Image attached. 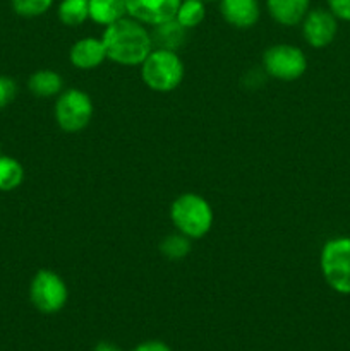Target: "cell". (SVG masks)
<instances>
[{
	"label": "cell",
	"instance_id": "cell-22",
	"mask_svg": "<svg viewBox=\"0 0 350 351\" xmlns=\"http://www.w3.org/2000/svg\"><path fill=\"white\" fill-rule=\"evenodd\" d=\"M328 10L340 21H350V0H326Z\"/></svg>",
	"mask_w": 350,
	"mask_h": 351
},
{
	"label": "cell",
	"instance_id": "cell-7",
	"mask_svg": "<svg viewBox=\"0 0 350 351\" xmlns=\"http://www.w3.org/2000/svg\"><path fill=\"white\" fill-rule=\"evenodd\" d=\"M264 69L280 81H295L307 69V60L302 50L292 45H277L264 51Z\"/></svg>",
	"mask_w": 350,
	"mask_h": 351
},
{
	"label": "cell",
	"instance_id": "cell-8",
	"mask_svg": "<svg viewBox=\"0 0 350 351\" xmlns=\"http://www.w3.org/2000/svg\"><path fill=\"white\" fill-rule=\"evenodd\" d=\"M336 31H338V19L329 10H309L302 19V33L305 41L314 48L328 47L335 40Z\"/></svg>",
	"mask_w": 350,
	"mask_h": 351
},
{
	"label": "cell",
	"instance_id": "cell-16",
	"mask_svg": "<svg viewBox=\"0 0 350 351\" xmlns=\"http://www.w3.org/2000/svg\"><path fill=\"white\" fill-rule=\"evenodd\" d=\"M24 180V168L16 158L0 154V192H9L19 187Z\"/></svg>",
	"mask_w": 350,
	"mask_h": 351
},
{
	"label": "cell",
	"instance_id": "cell-17",
	"mask_svg": "<svg viewBox=\"0 0 350 351\" xmlns=\"http://www.w3.org/2000/svg\"><path fill=\"white\" fill-rule=\"evenodd\" d=\"M89 17V0H62L58 19L65 26H79Z\"/></svg>",
	"mask_w": 350,
	"mask_h": 351
},
{
	"label": "cell",
	"instance_id": "cell-10",
	"mask_svg": "<svg viewBox=\"0 0 350 351\" xmlns=\"http://www.w3.org/2000/svg\"><path fill=\"white\" fill-rule=\"evenodd\" d=\"M220 12L229 24L246 29V27H253L259 19V2L257 0H220Z\"/></svg>",
	"mask_w": 350,
	"mask_h": 351
},
{
	"label": "cell",
	"instance_id": "cell-6",
	"mask_svg": "<svg viewBox=\"0 0 350 351\" xmlns=\"http://www.w3.org/2000/svg\"><path fill=\"white\" fill-rule=\"evenodd\" d=\"M93 117V103L86 93L69 89L58 96L55 103V119L65 132H78L89 123Z\"/></svg>",
	"mask_w": 350,
	"mask_h": 351
},
{
	"label": "cell",
	"instance_id": "cell-14",
	"mask_svg": "<svg viewBox=\"0 0 350 351\" xmlns=\"http://www.w3.org/2000/svg\"><path fill=\"white\" fill-rule=\"evenodd\" d=\"M127 16V0H89V19L108 26Z\"/></svg>",
	"mask_w": 350,
	"mask_h": 351
},
{
	"label": "cell",
	"instance_id": "cell-11",
	"mask_svg": "<svg viewBox=\"0 0 350 351\" xmlns=\"http://www.w3.org/2000/svg\"><path fill=\"white\" fill-rule=\"evenodd\" d=\"M106 58L105 45L102 40H95V38H84L74 43L71 48V62L74 67L82 69V71H89L102 64Z\"/></svg>",
	"mask_w": 350,
	"mask_h": 351
},
{
	"label": "cell",
	"instance_id": "cell-1",
	"mask_svg": "<svg viewBox=\"0 0 350 351\" xmlns=\"http://www.w3.org/2000/svg\"><path fill=\"white\" fill-rule=\"evenodd\" d=\"M106 57L120 65H139L153 50L151 34L143 23L132 17H122L108 24L102 38Z\"/></svg>",
	"mask_w": 350,
	"mask_h": 351
},
{
	"label": "cell",
	"instance_id": "cell-9",
	"mask_svg": "<svg viewBox=\"0 0 350 351\" xmlns=\"http://www.w3.org/2000/svg\"><path fill=\"white\" fill-rule=\"evenodd\" d=\"M182 0H127V16L143 24H156L174 19Z\"/></svg>",
	"mask_w": 350,
	"mask_h": 351
},
{
	"label": "cell",
	"instance_id": "cell-23",
	"mask_svg": "<svg viewBox=\"0 0 350 351\" xmlns=\"http://www.w3.org/2000/svg\"><path fill=\"white\" fill-rule=\"evenodd\" d=\"M134 351H172V350L161 341H146V343H141L139 346H136Z\"/></svg>",
	"mask_w": 350,
	"mask_h": 351
},
{
	"label": "cell",
	"instance_id": "cell-4",
	"mask_svg": "<svg viewBox=\"0 0 350 351\" xmlns=\"http://www.w3.org/2000/svg\"><path fill=\"white\" fill-rule=\"evenodd\" d=\"M141 75L148 88L167 93L177 88L184 77V65L178 55L170 50L154 48L141 64Z\"/></svg>",
	"mask_w": 350,
	"mask_h": 351
},
{
	"label": "cell",
	"instance_id": "cell-20",
	"mask_svg": "<svg viewBox=\"0 0 350 351\" xmlns=\"http://www.w3.org/2000/svg\"><path fill=\"white\" fill-rule=\"evenodd\" d=\"M189 250H191V245H189V240L185 235H172L161 243V252L168 259H182V257L187 256Z\"/></svg>",
	"mask_w": 350,
	"mask_h": 351
},
{
	"label": "cell",
	"instance_id": "cell-2",
	"mask_svg": "<svg viewBox=\"0 0 350 351\" xmlns=\"http://www.w3.org/2000/svg\"><path fill=\"white\" fill-rule=\"evenodd\" d=\"M170 218L178 232L187 239H201L213 225V211L208 201L198 194H184L172 204Z\"/></svg>",
	"mask_w": 350,
	"mask_h": 351
},
{
	"label": "cell",
	"instance_id": "cell-19",
	"mask_svg": "<svg viewBox=\"0 0 350 351\" xmlns=\"http://www.w3.org/2000/svg\"><path fill=\"white\" fill-rule=\"evenodd\" d=\"M16 14L23 17H38L47 12L54 0H10Z\"/></svg>",
	"mask_w": 350,
	"mask_h": 351
},
{
	"label": "cell",
	"instance_id": "cell-13",
	"mask_svg": "<svg viewBox=\"0 0 350 351\" xmlns=\"http://www.w3.org/2000/svg\"><path fill=\"white\" fill-rule=\"evenodd\" d=\"M151 34V43L154 48L160 50H170L175 51L185 40V27L178 24V21L170 19L165 23L153 26V33Z\"/></svg>",
	"mask_w": 350,
	"mask_h": 351
},
{
	"label": "cell",
	"instance_id": "cell-12",
	"mask_svg": "<svg viewBox=\"0 0 350 351\" xmlns=\"http://www.w3.org/2000/svg\"><path fill=\"white\" fill-rule=\"evenodd\" d=\"M311 0H266L268 10L277 23L283 26H295L302 23L309 12Z\"/></svg>",
	"mask_w": 350,
	"mask_h": 351
},
{
	"label": "cell",
	"instance_id": "cell-25",
	"mask_svg": "<svg viewBox=\"0 0 350 351\" xmlns=\"http://www.w3.org/2000/svg\"><path fill=\"white\" fill-rule=\"evenodd\" d=\"M201 2H211V0H201Z\"/></svg>",
	"mask_w": 350,
	"mask_h": 351
},
{
	"label": "cell",
	"instance_id": "cell-18",
	"mask_svg": "<svg viewBox=\"0 0 350 351\" xmlns=\"http://www.w3.org/2000/svg\"><path fill=\"white\" fill-rule=\"evenodd\" d=\"M206 16V7L205 2L201 0H182L180 5H178L177 14H175V19L178 21V24L185 27V29H191V27L199 26L202 23Z\"/></svg>",
	"mask_w": 350,
	"mask_h": 351
},
{
	"label": "cell",
	"instance_id": "cell-21",
	"mask_svg": "<svg viewBox=\"0 0 350 351\" xmlns=\"http://www.w3.org/2000/svg\"><path fill=\"white\" fill-rule=\"evenodd\" d=\"M17 95V84L12 77L0 75V110L5 108Z\"/></svg>",
	"mask_w": 350,
	"mask_h": 351
},
{
	"label": "cell",
	"instance_id": "cell-24",
	"mask_svg": "<svg viewBox=\"0 0 350 351\" xmlns=\"http://www.w3.org/2000/svg\"><path fill=\"white\" fill-rule=\"evenodd\" d=\"M95 351H122V350H120V348H117V346L113 345V343H106V341H102V343H98V345H96Z\"/></svg>",
	"mask_w": 350,
	"mask_h": 351
},
{
	"label": "cell",
	"instance_id": "cell-15",
	"mask_svg": "<svg viewBox=\"0 0 350 351\" xmlns=\"http://www.w3.org/2000/svg\"><path fill=\"white\" fill-rule=\"evenodd\" d=\"M27 88L38 98H51L62 91V77L54 71H38L27 81Z\"/></svg>",
	"mask_w": 350,
	"mask_h": 351
},
{
	"label": "cell",
	"instance_id": "cell-3",
	"mask_svg": "<svg viewBox=\"0 0 350 351\" xmlns=\"http://www.w3.org/2000/svg\"><path fill=\"white\" fill-rule=\"evenodd\" d=\"M321 273L328 287L340 295H350V237H336L323 245Z\"/></svg>",
	"mask_w": 350,
	"mask_h": 351
},
{
	"label": "cell",
	"instance_id": "cell-5",
	"mask_svg": "<svg viewBox=\"0 0 350 351\" xmlns=\"http://www.w3.org/2000/svg\"><path fill=\"white\" fill-rule=\"evenodd\" d=\"M69 291L64 280L54 271L41 269L34 274L30 285V298L34 308L43 314H55L67 304Z\"/></svg>",
	"mask_w": 350,
	"mask_h": 351
}]
</instances>
